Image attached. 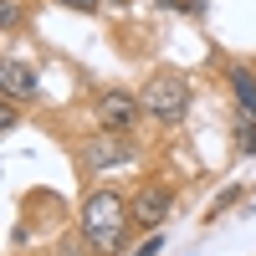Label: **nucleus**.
<instances>
[{
    "mask_svg": "<svg viewBox=\"0 0 256 256\" xmlns=\"http://www.w3.org/2000/svg\"><path fill=\"white\" fill-rule=\"evenodd\" d=\"M0 88H6L10 102H36L41 72L31 67V62H20V56H6V62H0Z\"/></svg>",
    "mask_w": 256,
    "mask_h": 256,
    "instance_id": "obj_6",
    "label": "nucleus"
},
{
    "mask_svg": "<svg viewBox=\"0 0 256 256\" xmlns=\"http://www.w3.org/2000/svg\"><path fill=\"white\" fill-rule=\"evenodd\" d=\"M16 16H20V10H16V0H0V36H10V31H16Z\"/></svg>",
    "mask_w": 256,
    "mask_h": 256,
    "instance_id": "obj_9",
    "label": "nucleus"
},
{
    "mask_svg": "<svg viewBox=\"0 0 256 256\" xmlns=\"http://www.w3.org/2000/svg\"><path fill=\"white\" fill-rule=\"evenodd\" d=\"M52 256H98V251H92L88 241H62V246H56Z\"/></svg>",
    "mask_w": 256,
    "mask_h": 256,
    "instance_id": "obj_10",
    "label": "nucleus"
},
{
    "mask_svg": "<svg viewBox=\"0 0 256 256\" xmlns=\"http://www.w3.org/2000/svg\"><path fill=\"white\" fill-rule=\"evenodd\" d=\"M102 6H128V0H102Z\"/></svg>",
    "mask_w": 256,
    "mask_h": 256,
    "instance_id": "obj_15",
    "label": "nucleus"
},
{
    "mask_svg": "<svg viewBox=\"0 0 256 256\" xmlns=\"http://www.w3.org/2000/svg\"><path fill=\"white\" fill-rule=\"evenodd\" d=\"M92 118H98V128H108V134H134V123H138V118H148V113H144V98H138V92L108 88V92L98 98Z\"/></svg>",
    "mask_w": 256,
    "mask_h": 256,
    "instance_id": "obj_3",
    "label": "nucleus"
},
{
    "mask_svg": "<svg viewBox=\"0 0 256 256\" xmlns=\"http://www.w3.org/2000/svg\"><path fill=\"white\" fill-rule=\"evenodd\" d=\"M82 164L98 169V174H108V169H123V164H134V144H128V134H108V128H102L98 138L82 144Z\"/></svg>",
    "mask_w": 256,
    "mask_h": 256,
    "instance_id": "obj_4",
    "label": "nucleus"
},
{
    "mask_svg": "<svg viewBox=\"0 0 256 256\" xmlns=\"http://www.w3.org/2000/svg\"><path fill=\"white\" fill-rule=\"evenodd\" d=\"M236 200H241V190H226V195L216 200V210H210V216H220V210H230V205H236Z\"/></svg>",
    "mask_w": 256,
    "mask_h": 256,
    "instance_id": "obj_12",
    "label": "nucleus"
},
{
    "mask_svg": "<svg viewBox=\"0 0 256 256\" xmlns=\"http://www.w3.org/2000/svg\"><path fill=\"white\" fill-rule=\"evenodd\" d=\"M230 92L241 98V108H246V118H256V77H251L246 67H230Z\"/></svg>",
    "mask_w": 256,
    "mask_h": 256,
    "instance_id": "obj_7",
    "label": "nucleus"
},
{
    "mask_svg": "<svg viewBox=\"0 0 256 256\" xmlns=\"http://www.w3.org/2000/svg\"><path fill=\"white\" fill-rule=\"evenodd\" d=\"M144 113L148 118H159V123H180L190 113V82L180 72H159V77H148L144 82Z\"/></svg>",
    "mask_w": 256,
    "mask_h": 256,
    "instance_id": "obj_2",
    "label": "nucleus"
},
{
    "mask_svg": "<svg viewBox=\"0 0 256 256\" xmlns=\"http://www.w3.org/2000/svg\"><path fill=\"white\" fill-rule=\"evenodd\" d=\"M169 210H174V190H169V184H144L138 195H134V226L159 230L169 220Z\"/></svg>",
    "mask_w": 256,
    "mask_h": 256,
    "instance_id": "obj_5",
    "label": "nucleus"
},
{
    "mask_svg": "<svg viewBox=\"0 0 256 256\" xmlns=\"http://www.w3.org/2000/svg\"><path fill=\"white\" fill-rule=\"evenodd\" d=\"M236 144H241V154H256V118H241V128H236Z\"/></svg>",
    "mask_w": 256,
    "mask_h": 256,
    "instance_id": "obj_8",
    "label": "nucleus"
},
{
    "mask_svg": "<svg viewBox=\"0 0 256 256\" xmlns=\"http://www.w3.org/2000/svg\"><path fill=\"white\" fill-rule=\"evenodd\" d=\"M159 246H164V226H159V230H148V236H144L138 256H159Z\"/></svg>",
    "mask_w": 256,
    "mask_h": 256,
    "instance_id": "obj_11",
    "label": "nucleus"
},
{
    "mask_svg": "<svg viewBox=\"0 0 256 256\" xmlns=\"http://www.w3.org/2000/svg\"><path fill=\"white\" fill-rule=\"evenodd\" d=\"M128 226H134V200H123L118 190H92V195L82 200L77 236L98 256H118L128 246Z\"/></svg>",
    "mask_w": 256,
    "mask_h": 256,
    "instance_id": "obj_1",
    "label": "nucleus"
},
{
    "mask_svg": "<svg viewBox=\"0 0 256 256\" xmlns=\"http://www.w3.org/2000/svg\"><path fill=\"white\" fill-rule=\"evenodd\" d=\"M62 6H72V10H98L102 0H62Z\"/></svg>",
    "mask_w": 256,
    "mask_h": 256,
    "instance_id": "obj_14",
    "label": "nucleus"
},
{
    "mask_svg": "<svg viewBox=\"0 0 256 256\" xmlns=\"http://www.w3.org/2000/svg\"><path fill=\"white\" fill-rule=\"evenodd\" d=\"M16 123H20V118H16V102L6 98V108H0V128H16Z\"/></svg>",
    "mask_w": 256,
    "mask_h": 256,
    "instance_id": "obj_13",
    "label": "nucleus"
}]
</instances>
